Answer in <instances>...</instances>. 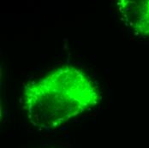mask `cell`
I'll return each mask as SVG.
<instances>
[{"label":"cell","mask_w":149,"mask_h":148,"mask_svg":"<svg viewBox=\"0 0 149 148\" xmlns=\"http://www.w3.org/2000/svg\"><path fill=\"white\" fill-rule=\"evenodd\" d=\"M22 99L33 125L54 129L96 105L100 93L85 72L72 66H63L27 85Z\"/></svg>","instance_id":"obj_1"},{"label":"cell","mask_w":149,"mask_h":148,"mask_svg":"<svg viewBox=\"0 0 149 148\" xmlns=\"http://www.w3.org/2000/svg\"><path fill=\"white\" fill-rule=\"evenodd\" d=\"M122 19L132 30L149 34V1L123 0L118 3Z\"/></svg>","instance_id":"obj_2"}]
</instances>
